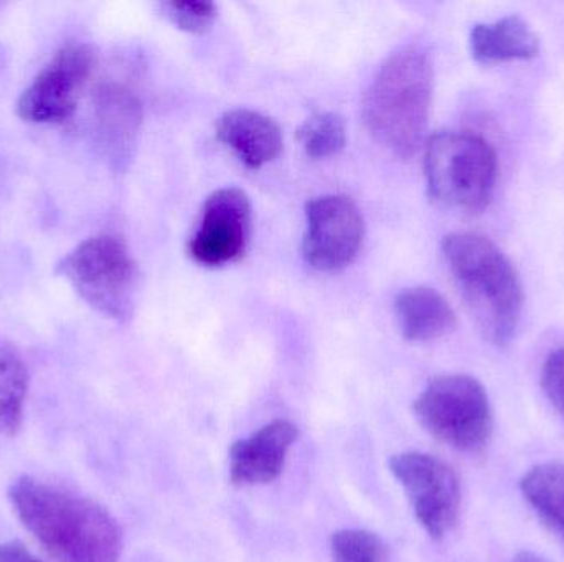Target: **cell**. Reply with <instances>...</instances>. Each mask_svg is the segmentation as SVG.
<instances>
[{
	"mask_svg": "<svg viewBox=\"0 0 564 562\" xmlns=\"http://www.w3.org/2000/svg\"><path fill=\"white\" fill-rule=\"evenodd\" d=\"M10 504L23 527L59 562H119L118 521L96 502L33 477L17 478Z\"/></svg>",
	"mask_w": 564,
	"mask_h": 562,
	"instance_id": "obj_1",
	"label": "cell"
},
{
	"mask_svg": "<svg viewBox=\"0 0 564 562\" xmlns=\"http://www.w3.org/2000/svg\"><path fill=\"white\" fill-rule=\"evenodd\" d=\"M433 92V59L423 46L388 56L364 98L365 124L375 141L397 157H413L426 135Z\"/></svg>",
	"mask_w": 564,
	"mask_h": 562,
	"instance_id": "obj_2",
	"label": "cell"
},
{
	"mask_svg": "<svg viewBox=\"0 0 564 562\" xmlns=\"http://www.w3.org/2000/svg\"><path fill=\"white\" fill-rule=\"evenodd\" d=\"M443 254L482 335L494 345H509L523 310L522 280L512 261L477 233L444 238Z\"/></svg>",
	"mask_w": 564,
	"mask_h": 562,
	"instance_id": "obj_3",
	"label": "cell"
},
{
	"mask_svg": "<svg viewBox=\"0 0 564 562\" xmlns=\"http://www.w3.org/2000/svg\"><path fill=\"white\" fill-rule=\"evenodd\" d=\"M424 174L434 201L451 210L480 213L492 201L499 161L482 135L441 131L427 141Z\"/></svg>",
	"mask_w": 564,
	"mask_h": 562,
	"instance_id": "obj_4",
	"label": "cell"
},
{
	"mask_svg": "<svg viewBox=\"0 0 564 562\" xmlns=\"http://www.w3.org/2000/svg\"><path fill=\"white\" fill-rule=\"evenodd\" d=\"M88 306L115 320L131 319L139 269L128 244L115 234L89 238L56 267Z\"/></svg>",
	"mask_w": 564,
	"mask_h": 562,
	"instance_id": "obj_5",
	"label": "cell"
},
{
	"mask_svg": "<svg viewBox=\"0 0 564 562\" xmlns=\"http://www.w3.org/2000/svg\"><path fill=\"white\" fill-rule=\"evenodd\" d=\"M413 415L436 441L467 454L482 452L492 438L489 395L474 376L443 375L431 379L413 403Z\"/></svg>",
	"mask_w": 564,
	"mask_h": 562,
	"instance_id": "obj_6",
	"label": "cell"
},
{
	"mask_svg": "<svg viewBox=\"0 0 564 562\" xmlns=\"http://www.w3.org/2000/svg\"><path fill=\"white\" fill-rule=\"evenodd\" d=\"M388 467L403 487L417 524L433 540H443L456 527L463 504L459 477L453 467L417 451L393 455Z\"/></svg>",
	"mask_w": 564,
	"mask_h": 562,
	"instance_id": "obj_7",
	"label": "cell"
},
{
	"mask_svg": "<svg viewBox=\"0 0 564 562\" xmlns=\"http://www.w3.org/2000/svg\"><path fill=\"white\" fill-rule=\"evenodd\" d=\"M98 56L86 43L63 46L20 95L17 114L32 124H59L75 114Z\"/></svg>",
	"mask_w": 564,
	"mask_h": 562,
	"instance_id": "obj_8",
	"label": "cell"
},
{
	"mask_svg": "<svg viewBox=\"0 0 564 562\" xmlns=\"http://www.w3.org/2000/svg\"><path fill=\"white\" fill-rule=\"evenodd\" d=\"M365 238L358 205L347 195H324L305 205V263L321 273H337L354 263Z\"/></svg>",
	"mask_w": 564,
	"mask_h": 562,
	"instance_id": "obj_9",
	"label": "cell"
},
{
	"mask_svg": "<svg viewBox=\"0 0 564 562\" xmlns=\"http://www.w3.org/2000/svg\"><path fill=\"white\" fill-rule=\"evenodd\" d=\"M251 223L250 197L241 188H220L205 201L188 253L195 263L207 267L240 261L250 244Z\"/></svg>",
	"mask_w": 564,
	"mask_h": 562,
	"instance_id": "obj_10",
	"label": "cell"
},
{
	"mask_svg": "<svg viewBox=\"0 0 564 562\" xmlns=\"http://www.w3.org/2000/svg\"><path fill=\"white\" fill-rule=\"evenodd\" d=\"M297 436V428L291 421L276 419L250 438L235 442L230 448L231 484L254 487L276 481Z\"/></svg>",
	"mask_w": 564,
	"mask_h": 562,
	"instance_id": "obj_11",
	"label": "cell"
},
{
	"mask_svg": "<svg viewBox=\"0 0 564 562\" xmlns=\"http://www.w3.org/2000/svg\"><path fill=\"white\" fill-rule=\"evenodd\" d=\"M217 137L251 170L276 161L284 147L280 125L251 109L225 112L218 119Z\"/></svg>",
	"mask_w": 564,
	"mask_h": 562,
	"instance_id": "obj_12",
	"label": "cell"
},
{
	"mask_svg": "<svg viewBox=\"0 0 564 562\" xmlns=\"http://www.w3.org/2000/svg\"><path fill=\"white\" fill-rule=\"evenodd\" d=\"M96 134L112 161L124 162L142 122L141 101L128 86L102 85L95 98Z\"/></svg>",
	"mask_w": 564,
	"mask_h": 562,
	"instance_id": "obj_13",
	"label": "cell"
},
{
	"mask_svg": "<svg viewBox=\"0 0 564 562\" xmlns=\"http://www.w3.org/2000/svg\"><path fill=\"white\" fill-rule=\"evenodd\" d=\"M394 313L401 333L410 342H433L456 327V313L451 304L426 286L410 287L398 294Z\"/></svg>",
	"mask_w": 564,
	"mask_h": 562,
	"instance_id": "obj_14",
	"label": "cell"
},
{
	"mask_svg": "<svg viewBox=\"0 0 564 562\" xmlns=\"http://www.w3.org/2000/svg\"><path fill=\"white\" fill-rule=\"evenodd\" d=\"M470 52L484 65L532 59L539 56L535 30L519 15H507L492 23H477L470 32Z\"/></svg>",
	"mask_w": 564,
	"mask_h": 562,
	"instance_id": "obj_15",
	"label": "cell"
},
{
	"mask_svg": "<svg viewBox=\"0 0 564 562\" xmlns=\"http://www.w3.org/2000/svg\"><path fill=\"white\" fill-rule=\"evenodd\" d=\"M520 487L539 517L564 538V464L536 465L527 472Z\"/></svg>",
	"mask_w": 564,
	"mask_h": 562,
	"instance_id": "obj_16",
	"label": "cell"
},
{
	"mask_svg": "<svg viewBox=\"0 0 564 562\" xmlns=\"http://www.w3.org/2000/svg\"><path fill=\"white\" fill-rule=\"evenodd\" d=\"M29 393V370L19 353L0 345V436H15L22 428Z\"/></svg>",
	"mask_w": 564,
	"mask_h": 562,
	"instance_id": "obj_17",
	"label": "cell"
},
{
	"mask_svg": "<svg viewBox=\"0 0 564 562\" xmlns=\"http://www.w3.org/2000/svg\"><path fill=\"white\" fill-rule=\"evenodd\" d=\"M297 137L307 157L321 161L340 154L347 144V128L341 115L318 112L302 124Z\"/></svg>",
	"mask_w": 564,
	"mask_h": 562,
	"instance_id": "obj_18",
	"label": "cell"
},
{
	"mask_svg": "<svg viewBox=\"0 0 564 562\" xmlns=\"http://www.w3.org/2000/svg\"><path fill=\"white\" fill-rule=\"evenodd\" d=\"M332 562H384V544L367 530L335 531L330 540Z\"/></svg>",
	"mask_w": 564,
	"mask_h": 562,
	"instance_id": "obj_19",
	"label": "cell"
},
{
	"mask_svg": "<svg viewBox=\"0 0 564 562\" xmlns=\"http://www.w3.org/2000/svg\"><path fill=\"white\" fill-rule=\"evenodd\" d=\"M161 7L177 29L195 35L208 32L217 19V7L212 2H165Z\"/></svg>",
	"mask_w": 564,
	"mask_h": 562,
	"instance_id": "obj_20",
	"label": "cell"
},
{
	"mask_svg": "<svg viewBox=\"0 0 564 562\" xmlns=\"http://www.w3.org/2000/svg\"><path fill=\"white\" fill-rule=\"evenodd\" d=\"M542 386L546 398L564 419V349L556 350L546 359Z\"/></svg>",
	"mask_w": 564,
	"mask_h": 562,
	"instance_id": "obj_21",
	"label": "cell"
},
{
	"mask_svg": "<svg viewBox=\"0 0 564 562\" xmlns=\"http://www.w3.org/2000/svg\"><path fill=\"white\" fill-rule=\"evenodd\" d=\"M0 562H45L36 558L29 548L20 541L0 543Z\"/></svg>",
	"mask_w": 564,
	"mask_h": 562,
	"instance_id": "obj_22",
	"label": "cell"
},
{
	"mask_svg": "<svg viewBox=\"0 0 564 562\" xmlns=\"http://www.w3.org/2000/svg\"><path fill=\"white\" fill-rule=\"evenodd\" d=\"M512 562H550L545 560L543 557H539V554L530 553V551H522V553L517 554L513 558Z\"/></svg>",
	"mask_w": 564,
	"mask_h": 562,
	"instance_id": "obj_23",
	"label": "cell"
}]
</instances>
